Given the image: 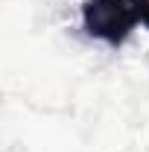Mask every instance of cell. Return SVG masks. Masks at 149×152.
I'll list each match as a JSON object with an SVG mask.
<instances>
[{
	"mask_svg": "<svg viewBox=\"0 0 149 152\" xmlns=\"http://www.w3.org/2000/svg\"><path fill=\"white\" fill-rule=\"evenodd\" d=\"M85 32L120 47L129 38L131 26L137 23L131 12V0H88L82 9Z\"/></svg>",
	"mask_w": 149,
	"mask_h": 152,
	"instance_id": "1",
	"label": "cell"
},
{
	"mask_svg": "<svg viewBox=\"0 0 149 152\" xmlns=\"http://www.w3.org/2000/svg\"><path fill=\"white\" fill-rule=\"evenodd\" d=\"M131 12H134L137 23L149 26V0H131Z\"/></svg>",
	"mask_w": 149,
	"mask_h": 152,
	"instance_id": "2",
	"label": "cell"
}]
</instances>
